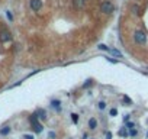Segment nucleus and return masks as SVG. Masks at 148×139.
Here are the masks:
<instances>
[{
	"instance_id": "obj_1",
	"label": "nucleus",
	"mask_w": 148,
	"mask_h": 139,
	"mask_svg": "<svg viewBox=\"0 0 148 139\" xmlns=\"http://www.w3.org/2000/svg\"><path fill=\"white\" fill-rule=\"evenodd\" d=\"M132 38H134V42H135L136 45H139V46H144V45L147 44V33H145L142 29H136V31H134Z\"/></svg>"
},
{
	"instance_id": "obj_2",
	"label": "nucleus",
	"mask_w": 148,
	"mask_h": 139,
	"mask_svg": "<svg viewBox=\"0 0 148 139\" xmlns=\"http://www.w3.org/2000/svg\"><path fill=\"white\" fill-rule=\"evenodd\" d=\"M99 10L103 13V15H112L115 12V5L110 2V0H103L99 5Z\"/></svg>"
},
{
	"instance_id": "obj_3",
	"label": "nucleus",
	"mask_w": 148,
	"mask_h": 139,
	"mask_svg": "<svg viewBox=\"0 0 148 139\" xmlns=\"http://www.w3.org/2000/svg\"><path fill=\"white\" fill-rule=\"evenodd\" d=\"M29 122H31V125H32L35 133H41V132H42V125L39 123V120H38V117H36L35 113H32V114L29 116Z\"/></svg>"
},
{
	"instance_id": "obj_4",
	"label": "nucleus",
	"mask_w": 148,
	"mask_h": 139,
	"mask_svg": "<svg viewBox=\"0 0 148 139\" xmlns=\"http://www.w3.org/2000/svg\"><path fill=\"white\" fill-rule=\"evenodd\" d=\"M12 39H13V36H12L10 31H8V29H2V31H0V42L6 44V42H10Z\"/></svg>"
},
{
	"instance_id": "obj_5",
	"label": "nucleus",
	"mask_w": 148,
	"mask_h": 139,
	"mask_svg": "<svg viewBox=\"0 0 148 139\" xmlns=\"http://www.w3.org/2000/svg\"><path fill=\"white\" fill-rule=\"evenodd\" d=\"M44 3H42V0H29V7L34 10V12H39L42 9Z\"/></svg>"
},
{
	"instance_id": "obj_6",
	"label": "nucleus",
	"mask_w": 148,
	"mask_h": 139,
	"mask_svg": "<svg viewBox=\"0 0 148 139\" xmlns=\"http://www.w3.org/2000/svg\"><path fill=\"white\" fill-rule=\"evenodd\" d=\"M129 10H131V13H132L134 16H141V15H142V9H141V6H139V5H136V3L131 5Z\"/></svg>"
},
{
	"instance_id": "obj_7",
	"label": "nucleus",
	"mask_w": 148,
	"mask_h": 139,
	"mask_svg": "<svg viewBox=\"0 0 148 139\" xmlns=\"http://www.w3.org/2000/svg\"><path fill=\"white\" fill-rule=\"evenodd\" d=\"M84 2H86V0H73V6H74V9H77V10L83 9V7H84Z\"/></svg>"
},
{
	"instance_id": "obj_8",
	"label": "nucleus",
	"mask_w": 148,
	"mask_h": 139,
	"mask_svg": "<svg viewBox=\"0 0 148 139\" xmlns=\"http://www.w3.org/2000/svg\"><path fill=\"white\" fill-rule=\"evenodd\" d=\"M35 114H36V117L41 119V120H45V119H47V112H45L44 109H36V110H35Z\"/></svg>"
},
{
	"instance_id": "obj_9",
	"label": "nucleus",
	"mask_w": 148,
	"mask_h": 139,
	"mask_svg": "<svg viewBox=\"0 0 148 139\" xmlns=\"http://www.w3.org/2000/svg\"><path fill=\"white\" fill-rule=\"evenodd\" d=\"M89 127H90L92 130H95V129L97 127V120H96L95 117H92V119L89 120Z\"/></svg>"
},
{
	"instance_id": "obj_10",
	"label": "nucleus",
	"mask_w": 148,
	"mask_h": 139,
	"mask_svg": "<svg viewBox=\"0 0 148 139\" xmlns=\"http://www.w3.org/2000/svg\"><path fill=\"white\" fill-rule=\"evenodd\" d=\"M0 133H2V135H9V133H10V126L2 127V129H0Z\"/></svg>"
},
{
	"instance_id": "obj_11",
	"label": "nucleus",
	"mask_w": 148,
	"mask_h": 139,
	"mask_svg": "<svg viewBox=\"0 0 148 139\" xmlns=\"http://www.w3.org/2000/svg\"><path fill=\"white\" fill-rule=\"evenodd\" d=\"M110 54H112L113 57H116V58H122V54H121L118 49H110Z\"/></svg>"
},
{
	"instance_id": "obj_12",
	"label": "nucleus",
	"mask_w": 148,
	"mask_h": 139,
	"mask_svg": "<svg viewBox=\"0 0 148 139\" xmlns=\"http://www.w3.org/2000/svg\"><path fill=\"white\" fill-rule=\"evenodd\" d=\"M60 104H61V103H60V100H52V102H51V106H52V107H55L57 110H60Z\"/></svg>"
},
{
	"instance_id": "obj_13",
	"label": "nucleus",
	"mask_w": 148,
	"mask_h": 139,
	"mask_svg": "<svg viewBox=\"0 0 148 139\" xmlns=\"http://www.w3.org/2000/svg\"><path fill=\"white\" fill-rule=\"evenodd\" d=\"M71 120H73V123H77L79 122V114L77 113H71Z\"/></svg>"
},
{
	"instance_id": "obj_14",
	"label": "nucleus",
	"mask_w": 148,
	"mask_h": 139,
	"mask_svg": "<svg viewBox=\"0 0 148 139\" xmlns=\"http://www.w3.org/2000/svg\"><path fill=\"white\" fill-rule=\"evenodd\" d=\"M92 84H93V80H87V81H86V83L83 84V89H89V87H90Z\"/></svg>"
},
{
	"instance_id": "obj_15",
	"label": "nucleus",
	"mask_w": 148,
	"mask_h": 139,
	"mask_svg": "<svg viewBox=\"0 0 148 139\" xmlns=\"http://www.w3.org/2000/svg\"><path fill=\"white\" fill-rule=\"evenodd\" d=\"M6 16H8V19H9L10 22L13 20V15H12V12H10V10H6Z\"/></svg>"
},
{
	"instance_id": "obj_16",
	"label": "nucleus",
	"mask_w": 148,
	"mask_h": 139,
	"mask_svg": "<svg viewBox=\"0 0 148 139\" xmlns=\"http://www.w3.org/2000/svg\"><path fill=\"white\" fill-rule=\"evenodd\" d=\"M97 107H99V109H100V110H103V109H105V107H106V103H105V102H103V100H102V102H99V104H97Z\"/></svg>"
},
{
	"instance_id": "obj_17",
	"label": "nucleus",
	"mask_w": 148,
	"mask_h": 139,
	"mask_svg": "<svg viewBox=\"0 0 148 139\" xmlns=\"http://www.w3.org/2000/svg\"><path fill=\"white\" fill-rule=\"evenodd\" d=\"M119 135H121V136H125V138H126V136H128L129 133L126 132V129H121V130H119Z\"/></svg>"
},
{
	"instance_id": "obj_18",
	"label": "nucleus",
	"mask_w": 148,
	"mask_h": 139,
	"mask_svg": "<svg viewBox=\"0 0 148 139\" xmlns=\"http://www.w3.org/2000/svg\"><path fill=\"white\" fill-rule=\"evenodd\" d=\"M123 102H126V103H128V106H131V104H132V100H131L128 96H123Z\"/></svg>"
},
{
	"instance_id": "obj_19",
	"label": "nucleus",
	"mask_w": 148,
	"mask_h": 139,
	"mask_svg": "<svg viewBox=\"0 0 148 139\" xmlns=\"http://www.w3.org/2000/svg\"><path fill=\"white\" fill-rule=\"evenodd\" d=\"M136 135H138V130H136V129H131L129 136H132V138H134V136H136Z\"/></svg>"
},
{
	"instance_id": "obj_20",
	"label": "nucleus",
	"mask_w": 148,
	"mask_h": 139,
	"mask_svg": "<svg viewBox=\"0 0 148 139\" xmlns=\"http://www.w3.org/2000/svg\"><path fill=\"white\" fill-rule=\"evenodd\" d=\"M99 49H102V51H110V49H109L106 45H103V44H100V45H99Z\"/></svg>"
},
{
	"instance_id": "obj_21",
	"label": "nucleus",
	"mask_w": 148,
	"mask_h": 139,
	"mask_svg": "<svg viewBox=\"0 0 148 139\" xmlns=\"http://www.w3.org/2000/svg\"><path fill=\"white\" fill-rule=\"evenodd\" d=\"M116 114H118V110H116V109H110V116H113V117H115Z\"/></svg>"
},
{
	"instance_id": "obj_22",
	"label": "nucleus",
	"mask_w": 148,
	"mask_h": 139,
	"mask_svg": "<svg viewBox=\"0 0 148 139\" xmlns=\"http://www.w3.org/2000/svg\"><path fill=\"white\" fill-rule=\"evenodd\" d=\"M105 58H106L109 62H113V64H116V62H118V59H113V58H109V57H105Z\"/></svg>"
},
{
	"instance_id": "obj_23",
	"label": "nucleus",
	"mask_w": 148,
	"mask_h": 139,
	"mask_svg": "<svg viewBox=\"0 0 148 139\" xmlns=\"http://www.w3.org/2000/svg\"><path fill=\"white\" fill-rule=\"evenodd\" d=\"M126 127H128V129H134V123H132V122H128V123H126Z\"/></svg>"
},
{
	"instance_id": "obj_24",
	"label": "nucleus",
	"mask_w": 148,
	"mask_h": 139,
	"mask_svg": "<svg viewBox=\"0 0 148 139\" xmlns=\"http://www.w3.org/2000/svg\"><path fill=\"white\" fill-rule=\"evenodd\" d=\"M48 136H49V139H54V138H55V132H49Z\"/></svg>"
},
{
	"instance_id": "obj_25",
	"label": "nucleus",
	"mask_w": 148,
	"mask_h": 139,
	"mask_svg": "<svg viewBox=\"0 0 148 139\" xmlns=\"http://www.w3.org/2000/svg\"><path fill=\"white\" fill-rule=\"evenodd\" d=\"M129 116H131V114H125V116H123V122H128V120H129Z\"/></svg>"
},
{
	"instance_id": "obj_26",
	"label": "nucleus",
	"mask_w": 148,
	"mask_h": 139,
	"mask_svg": "<svg viewBox=\"0 0 148 139\" xmlns=\"http://www.w3.org/2000/svg\"><path fill=\"white\" fill-rule=\"evenodd\" d=\"M23 139H34V136H32V135H25Z\"/></svg>"
},
{
	"instance_id": "obj_27",
	"label": "nucleus",
	"mask_w": 148,
	"mask_h": 139,
	"mask_svg": "<svg viewBox=\"0 0 148 139\" xmlns=\"http://www.w3.org/2000/svg\"><path fill=\"white\" fill-rule=\"evenodd\" d=\"M106 139H112V133H110V132L106 133Z\"/></svg>"
},
{
	"instance_id": "obj_28",
	"label": "nucleus",
	"mask_w": 148,
	"mask_h": 139,
	"mask_svg": "<svg viewBox=\"0 0 148 139\" xmlns=\"http://www.w3.org/2000/svg\"><path fill=\"white\" fill-rule=\"evenodd\" d=\"M147 136H148V133H147Z\"/></svg>"
}]
</instances>
